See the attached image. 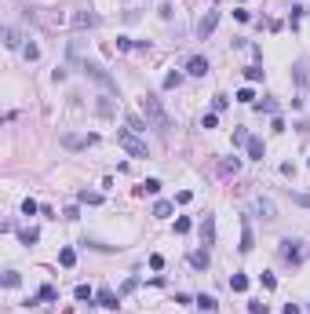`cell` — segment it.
Here are the masks:
<instances>
[{
	"label": "cell",
	"mask_w": 310,
	"mask_h": 314,
	"mask_svg": "<svg viewBox=\"0 0 310 314\" xmlns=\"http://www.w3.org/2000/svg\"><path fill=\"white\" fill-rule=\"evenodd\" d=\"M62 219H70V223H73V219H80V212H77V205H70V208H66V212H62Z\"/></svg>",
	"instance_id": "obj_38"
},
{
	"label": "cell",
	"mask_w": 310,
	"mask_h": 314,
	"mask_svg": "<svg viewBox=\"0 0 310 314\" xmlns=\"http://www.w3.org/2000/svg\"><path fill=\"white\" fill-rule=\"evenodd\" d=\"M40 300H59V289H55V285H40V292H37L33 300H26V307H37Z\"/></svg>",
	"instance_id": "obj_14"
},
{
	"label": "cell",
	"mask_w": 310,
	"mask_h": 314,
	"mask_svg": "<svg viewBox=\"0 0 310 314\" xmlns=\"http://www.w3.org/2000/svg\"><path fill=\"white\" fill-rule=\"evenodd\" d=\"M139 106H143L146 121L154 124L157 132H168V128H172V117H168V110H164V103L157 95H143V99H139Z\"/></svg>",
	"instance_id": "obj_1"
},
{
	"label": "cell",
	"mask_w": 310,
	"mask_h": 314,
	"mask_svg": "<svg viewBox=\"0 0 310 314\" xmlns=\"http://www.w3.org/2000/svg\"><path fill=\"white\" fill-rule=\"evenodd\" d=\"M237 248H241L245 256L252 252V248H256V237H252V223H248V219L241 223V245H237Z\"/></svg>",
	"instance_id": "obj_11"
},
{
	"label": "cell",
	"mask_w": 310,
	"mask_h": 314,
	"mask_svg": "<svg viewBox=\"0 0 310 314\" xmlns=\"http://www.w3.org/2000/svg\"><path fill=\"white\" fill-rule=\"evenodd\" d=\"M22 51H26V59H30V62H33V59H40V48H37V44H26Z\"/></svg>",
	"instance_id": "obj_35"
},
{
	"label": "cell",
	"mask_w": 310,
	"mask_h": 314,
	"mask_svg": "<svg viewBox=\"0 0 310 314\" xmlns=\"http://www.w3.org/2000/svg\"><path fill=\"white\" fill-rule=\"evenodd\" d=\"M179 84H183V73H179V70H172V73L164 77V88L172 91V88H179Z\"/></svg>",
	"instance_id": "obj_21"
},
{
	"label": "cell",
	"mask_w": 310,
	"mask_h": 314,
	"mask_svg": "<svg viewBox=\"0 0 310 314\" xmlns=\"http://www.w3.org/2000/svg\"><path fill=\"white\" fill-rule=\"evenodd\" d=\"M4 44H7V48H22V37H18V30L7 26V30H4Z\"/></svg>",
	"instance_id": "obj_18"
},
{
	"label": "cell",
	"mask_w": 310,
	"mask_h": 314,
	"mask_svg": "<svg viewBox=\"0 0 310 314\" xmlns=\"http://www.w3.org/2000/svg\"><path fill=\"white\" fill-rule=\"evenodd\" d=\"M117 48H120V51H128V48H135V40H128V37H117Z\"/></svg>",
	"instance_id": "obj_41"
},
{
	"label": "cell",
	"mask_w": 310,
	"mask_h": 314,
	"mask_svg": "<svg viewBox=\"0 0 310 314\" xmlns=\"http://www.w3.org/2000/svg\"><path fill=\"white\" fill-rule=\"evenodd\" d=\"M285 314H299V307L296 303H285Z\"/></svg>",
	"instance_id": "obj_45"
},
{
	"label": "cell",
	"mask_w": 310,
	"mask_h": 314,
	"mask_svg": "<svg viewBox=\"0 0 310 314\" xmlns=\"http://www.w3.org/2000/svg\"><path fill=\"white\" fill-rule=\"evenodd\" d=\"M70 22H73V30H95L102 18H99V11H91V7H80V11H73Z\"/></svg>",
	"instance_id": "obj_4"
},
{
	"label": "cell",
	"mask_w": 310,
	"mask_h": 314,
	"mask_svg": "<svg viewBox=\"0 0 310 314\" xmlns=\"http://www.w3.org/2000/svg\"><path fill=\"white\" fill-rule=\"evenodd\" d=\"M88 143H95V135H88V139H84V135H62V146H66V150H84Z\"/></svg>",
	"instance_id": "obj_13"
},
{
	"label": "cell",
	"mask_w": 310,
	"mask_h": 314,
	"mask_svg": "<svg viewBox=\"0 0 310 314\" xmlns=\"http://www.w3.org/2000/svg\"><path fill=\"white\" fill-rule=\"evenodd\" d=\"M256 110H267V114H274L277 103H274V99H267V103H256Z\"/></svg>",
	"instance_id": "obj_40"
},
{
	"label": "cell",
	"mask_w": 310,
	"mask_h": 314,
	"mask_svg": "<svg viewBox=\"0 0 310 314\" xmlns=\"http://www.w3.org/2000/svg\"><path fill=\"white\" fill-rule=\"evenodd\" d=\"M237 103H256V91H252V88H241L237 91Z\"/></svg>",
	"instance_id": "obj_29"
},
{
	"label": "cell",
	"mask_w": 310,
	"mask_h": 314,
	"mask_svg": "<svg viewBox=\"0 0 310 314\" xmlns=\"http://www.w3.org/2000/svg\"><path fill=\"white\" fill-rule=\"evenodd\" d=\"M245 77L252 80V84H256V80H263V70H259V66H248V70H245Z\"/></svg>",
	"instance_id": "obj_32"
},
{
	"label": "cell",
	"mask_w": 310,
	"mask_h": 314,
	"mask_svg": "<svg viewBox=\"0 0 310 314\" xmlns=\"http://www.w3.org/2000/svg\"><path fill=\"white\" fill-rule=\"evenodd\" d=\"M194 223H190V219H186V216H179V219H175V234H186V230H190Z\"/></svg>",
	"instance_id": "obj_30"
},
{
	"label": "cell",
	"mask_w": 310,
	"mask_h": 314,
	"mask_svg": "<svg viewBox=\"0 0 310 314\" xmlns=\"http://www.w3.org/2000/svg\"><path fill=\"white\" fill-rule=\"evenodd\" d=\"M154 216L157 219H168V216H172V201H157V205H154Z\"/></svg>",
	"instance_id": "obj_19"
},
{
	"label": "cell",
	"mask_w": 310,
	"mask_h": 314,
	"mask_svg": "<svg viewBox=\"0 0 310 314\" xmlns=\"http://www.w3.org/2000/svg\"><path fill=\"white\" fill-rule=\"evenodd\" d=\"M230 289L233 292H245L248 289V278H245V274H233V278H230Z\"/></svg>",
	"instance_id": "obj_23"
},
{
	"label": "cell",
	"mask_w": 310,
	"mask_h": 314,
	"mask_svg": "<svg viewBox=\"0 0 310 314\" xmlns=\"http://www.w3.org/2000/svg\"><path fill=\"white\" fill-rule=\"evenodd\" d=\"M95 300H99V307H106V311H117V303H120V292H114V289H99V292H95Z\"/></svg>",
	"instance_id": "obj_7"
},
{
	"label": "cell",
	"mask_w": 310,
	"mask_h": 314,
	"mask_svg": "<svg viewBox=\"0 0 310 314\" xmlns=\"http://www.w3.org/2000/svg\"><path fill=\"white\" fill-rule=\"evenodd\" d=\"M256 212L267 219V223H270V219H277V208H274V201H270V197H256Z\"/></svg>",
	"instance_id": "obj_10"
},
{
	"label": "cell",
	"mask_w": 310,
	"mask_h": 314,
	"mask_svg": "<svg viewBox=\"0 0 310 314\" xmlns=\"http://www.w3.org/2000/svg\"><path fill=\"white\" fill-rule=\"evenodd\" d=\"M215 26H219V11H215V7H212V11L204 15L201 22H197V37H201V40H208V37L215 33Z\"/></svg>",
	"instance_id": "obj_6"
},
{
	"label": "cell",
	"mask_w": 310,
	"mask_h": 314,
	"mask_svg": "<svg viewBox=\"0 0 310 314\" xmlns=\"http://www.w3.org/2000/svg\"><path fill=\"white\" fill-rule=\"evenodd\" d=\"M131 289H139V278H128V281H124V289H120V296H128Z\"/></svg>",
	"instance_id": "obj_39"
},
{
	"label": "cell",
	"mask_w": 310,
	"mask_h": 314,
	"mask_svg": "<svg viewBox=\"0 0 310 314\" xmlns=\"http://www.w3.org/2000/svg\"><path fill=\"white\" fill-rule=\"evenodd\" d=\"M117 146L124 154H131V157H150V150H146V143L139 139L131 128H117Z\"/></svg>",
	"instance_id": "obj_2"
},
{
	"label": "cell",
	"mask_w": 310,
	"mask_h": 314,
	"mask_svg": "<svg viewBox=\"0 0 310 314\" xmlns=\"http://www.w3.org/2000/svg\"><path fill=\"white\" fill-rule=\"evenodd\" d=\"M186 73H190V77H204V73H208V59H201V55H194V59L186 62Z\"/></svg>",
	"instance_id": "obj_12"
},
{
	"label": "cell",
	"mask_w": 310,
	"mask_h": 314,
	"mask_svg": "<svg viewBox=\"0 0 310 314\" xmlns=\"http://www.w3.org/2000/svg\"><path fill=\"white\" fill-rule=\"evenodd\" d=\"M263 154H267L263 139H248V157H252V161H263Z\"/></svg>",
	"instance_id": "obj_15"
},
{
	"label": "cell",
	"mask_w": 310,
	"mask_h": 314,
	"mask_svg": "<svg viewBox=\"0 0 310 314\" xmlns=\"http://www.w3.org/2000/svg\"><path fill=\"white\" fill-rule=\"evenodd\" d=\"M18 237H22V245H37V237H40V230H37V227H26V230H22V234H18Z\"/></svg>",
	"instance_id": "obj_20"
},
{
	"label": "cell",
	"mask_w": 310,
	"mask_h": 314,
	"mask_svg": "<svg viewBox=\"0 0 310 314\" xmlns=\"http://www.w3.org/2000/svg\"><path fill=\"white\" fill-rule=\"evenodd\" d=\"M292 205H299V208H310V194H292Z\"/></svg>",
	"instance_id": "obj_31"
},
{
	"label": "cell",
	"mask_w": 310,
	"mask_h": 314,
	"mask_svg": "<svg viewBox=\"0 0 310 314\" xmlns=\"http://www.w3.org/2000/svg\"><path fill=\"white\" fill-rule=\"evenodd\" d=\"M18 281H22V278H18V271H7V274H4V289H15Z\"/></svg>",
	"instance_id": "obj_28"
},
{
	"label": "cell",
	"mask_w": 310,
	"mask_h": 314,
	"mask_svg": "<svg viewBox=\"0 0 310 314\" xmlns=\"http://www.w3.org/2000/svg\"><path fill=\"white\" fill-rule=\"evenodd\" d=\"M219 168H223V172H237V168H241V161H237V157H230V161H223Z\"/></svg>",
	"instance_id": "obj_34"
},
{
	"label": "cell",
	"mask_w": 310,
	"mask_h": 314,
	"mask_svg": "<svg viewBox=\"0 0 310 314\" xmlns=\"http://www.w3.org/2000/svg\"><path fill=\"white\" fill-rule=\"evenodd\" d=\"M73 296H77V300H91V296H95V292H91L88 285H77V292H73Z\"/></svg>",
	"instance_id": "obj_33"
},
{
	"label": "cell",
	"mask_w": 310,
	"mask_h": 314,
	"mask_svg": "<svg viewBox=\"0 0 310 314\" xmlns=\"http://www.w3.org/2000/svg\"><path fill=\"white\" fill-rule=\"evenodd\" d=\"M194 303H197V307H201V311H204V314H212V311H215V307H219V303H215V296H204V292H201V296H197V300H194Z\"/></svg>",
	"instance_id": "obj_17"
},
{
	"label": "cell",
	"mask_w": 310,
	"mask_h": 314,
	"mask_svg": "<svg viewBox=\"0 0 310 314\" xmlns=\"http://www.w3.org/2000/svg\"><path fill=\"white\" fill-rule=\"evenodd\" d=\"M175 201H179V205H186V201H194V194H190V190H179V194H175Z\"/></svg>",
	"instance_id": "obj_44"
},
{
	"label": "cell",
	"mask_w": 310,
	"mask_h": 314,
	"mask_svg": "<svg viewBox=\"0 0 310 314\" xmlns=\"http://www.w3.org/2000/svg\"><path fill=\"white\" fill-rule=\"evenodd\" d=\"M37 212H40V205H37V201H30V197H26V201H22V216H37Z\"/></svg>",
	"instance_id": "obj_27"
},
{
	"label": "cell",
	"mask_w": 310,
	"mask_h": 314,
	"mask_svg": "<svg viewBox=\"0 0 310 314\" xmlns=\"http://www.w3.org/2000/svg\"><path fill=\"white\" fill-rule=\"evenodd\" d=\"M128 128H131V132H143V128H146V124H143V121H139V117H128Z\"/></svg>",
	"instance_id": "obj_43"
},
{
	"label": "cell",
	"mask_w": 310,
	"mask_h": 314,
	"mask_svg": "<svg viewBox=\"0 0 310 314\" xmlns=\"http://www.w3.org/2000/svg\"><path fill=\"white\" fill-rule=\"evenodd\" d=\"M208 263H212L208 248H194V252H190V267H194V271H208Z\"/></svg>",
	"instance_id": "obj_9"
},
{
	"label": "cell",
	"mask_w": 310,
	"mask_h": 314,
	"mask_svg": "<svg viewBox=\"0 0 310 314\" xmlns=\"http://www.w3.org/2000/svg\"><path fill=\"white\" fill-rule=\"evenodd\" d=\"M59 263L62 267H73V263H77V252H73V248H62V252H59Z\"/></svg>",
	"instance_id": "obj_24"
},
{
	"label": "cell",
	"mask_w": 310,
	"mask_h": 314,
	"mask_svg": "<svg viewBox=\"0 0 310 314\" xmlns=\"http://www.w3.org/2000/svg\"><path fill=\"white\" fill-rule=\"evenodd\" d=\"M277 256H281V260H288V263H299V260H303V245L292 241V237H285V241L277 245Z\"/></svg>",
	"instance_id": "obj_5"
},
{
	"label": "cell",
	"mask_w": 310,
	"mask_h": 314,
	"mask_svg": "<svg viewBox=\"0 0 310 314\" xmlns=\"http://www.w3.org/2000/svg\"><path fill=\"white\" fill-rule=\"evenodd\" d=\"M157 190H161V183H157V179H146V183H139V187H135L139 197H146V194H157Z\"/></svg>",
	"instance_id": "obj_16"
},
{
	"label": "cell",
	"mask_w": 310,
	"mask_h": 314,
	"mask_svg": "<svg viewBox=\"0 0 310 314\" xmlns=\"http://www.w3.org/2000/svg\"><path fill=\"white\" fill-rule=\"evenodd\" d=\"M227 103H230L227 95H215V103H212V106H215V114H219V110H227Z\"/></svg>",
	"instance_id": "obj_42"
},
{
	"label": "cell",
	"mask_w": 310,
	"mask_h": 314,
	"mask_svg": "<svg viewBox=\"0 0 310 314\" xmlns=\"http://www.w3.org/2000/svg\"><path fill=\"white\" fill-rule=\"evenodd\" d=\"M259 281H263V289H274V285H277L274 274H259Z\"/></svg>",
	"instance_id": "obj_36"
},
{
	"label": "cell",
	"mask_w": 310,
	"mask_h": 314,
	"mask_svg": "<svg viewBox=\"0 0 310 314\" xmlns=\"http://www.w3.org/2000/svg\"><path fill=\"white\" fill-rule=\"evenodd\" d=\"M77 201H84V205H102V194H88V190H80V194H77Z\"/></svg>",
	"instance_id": "obj_22"
},
{
	"label": "cell",
	"mask_w": 310,
	"mask_h": 314,
	"mask_svg": "<svg viewBox=\"0 0 310 314\" xmlns=\"http://www.w3.org/2000/svg\"><path fill=\"white\" fill-rule=\"evenodd\" d=\"M248 139L252 135L245 132V128H233V146H248Z\"/></svg>",
	"instance_id": "obj_25"
},
{
	"label": "cell",
	"mask_w": 310,
	"mask_h": 314,
	"mask_svg": "<svg viewBox=\"0 0 310 314\" xmlns=\"http://www.w3.org/2000/svg\"><path fill=\"white\" fill-rule=\"evenodd\" d=\"M248 314H270V307H267L263 300H252V303H248Z\"/></svg>",
	"instance_id": "obj_26"
},
{
	"label": "cell",
	"mask_w": 310,
	"mask_h": 314,
	"mask_svg": "<svg viewBox=\"0 0 310 314\" xmlns=\"http://www.w3.org/2000/svg\"><path fill=\"white\" fill-rule=\"evenodd\" d=\"M99 114L110 117V114H114V103H110V99H102V103H99Z\"/></svg>",
	"instance_id": "obj_37"
},
{
	"label": "cell",
	"mask_w": 310,
	"mask_h": 314,
	"mask_svg": "<svg viewBox=\"0 0 310 314\" xmlns=\"http://www.w3.org/2000/svg\"><path fill=\"white\" fill-rule=\"evenodd\" d=\"M201 245L204 248L215 245V216H204V223H201Z\"/></svg>",
	"instance_id": "obj_8"
},
{
	"label": "cell",
	"mask_w": 310,
	"mask_h": 314,
	"mask_svg": "<svg viewBox=\"0 0 310 314\" xmlns=\"http://www.w3.org/2000/svg\"><path fill=\"white\" fill-rule=\"evenodd\" d=\"M80 70H84V73H88V77H91V80H99V84H102V88H106V91H117V80H114V77H110V73H106V70H102V66H99V62H91V59H88V62H80Z\"/></svg>",
	"instance_id": "obj_3"
}]
</instances>
